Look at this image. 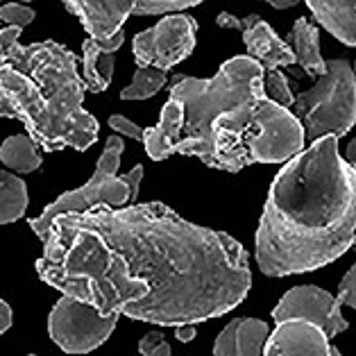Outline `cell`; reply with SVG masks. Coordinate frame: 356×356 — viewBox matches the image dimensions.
<instances>
[{
	"instance_id": "obj_24",
	"label": "cell",
	"mask_w": 356,
	"mask_h": 356,
	"mask_svg": "<svg viewBox=\"0 0 356 356\" xmlns=\"http://www.w3.org/2000/svg\"><path fill=\"white\" fill-rule=\"evenodd\" d=\"M34 10L28 5H21V3H7L0 7V21L5 25H14V28H25L28 23L34 21Z\"/></svg>"
},
{
	"instance_id": "obj_23",
	"label": "cell",
	"mask_w": 356,
	"mask_h": 356,
	"mask_svg": "<svg viewBox=\"0 0 356 356\" xmlns=\"http://www.w3.org/2000/svg\"><path fill=\"white\" fill-rule=\"evenodd\" d=\"M266 95H268V100H273L275 105H280L284 109H293L295 105V95L289 86V80L282 75V71L266 73Z\"/></svg>"
},
{
	"instance_id": "obj_15",
	"label": "cell",
	"mask_w": 356,
	"mask_h": 356,
	"mask_svg": "<svg viewBox=\"0 0 356 356\" xmlns=\"http://www.w3.org/2000/svg\"><path fill=\"white\" fill-rule=\"evenodd\" d=\"M243 43L248 48V57L257 59L264 66V71H280V66L298 64L291 46L284 39L277 37V32L264 19H259L252 28L243 34Z\"/></svg>"
},
{
	"instance_id": "obj_18",
	"label": "cell",
	"mask_w": 356,
	"mask_h": 356,
	"mask_svg": "<svg viewBox=\"0 0 356 356\" xmlns=\"http://www.w3.org/2000/svg\"><path fill=\"white\" fill-rule=\"evenodd\" d=\"M286 43L291 46L295 59L302 66V71L309 77H325L327 75V59L320 55V28L307 19L293 23V30L286 37Z\"/></svg>"
},
{
	"instance_id": "obj_5",
	"label": "cell",
	"mask_w": 356,
	"mask_h": 356,
	"mask_svg": "<svg viewBox=\"0 0 356 356\" xmlns=\"http://www.w3.org/2000/svg\"><path fill=\"white\" fill-rule=\"evenodd\" d=\"M257 59L238 55L225 62L211 80L175 75L170 84V98L184 105V134L175 145V154L197 157L207 161L211 145V125L216 118L248 100L264 98L266 77Z\"/></svg>"
},
{
	"instance_id": "obj_16",
	"label": "cell",
	"mask_w": 356,
	"mask_h": 356,
	"mask_svg": "<svg viewBox=\"0 0 356 356\" xmlns=\"http://www.w3.org/2000/svg\"><path fill=\"white\" fill-rule=\"evenodd\" d=\"M184 105L177 100H168L161 109V120L159 125L145 129V154L152 161H163L170 154H175V145L181 141L184 134Z\"/></svg>"
},
{
	"instance_id": "obj_11",
	"label": "cell",
	"mask_w": 356,
	"mask_h": 356,
	"mask_svg": "<svg viewBox=\"0 0 356 356\" xmlns=\"http://www.w3.org/2000/svg\"><path fill=\"white\" fill-rule=\"evenodd\" d=\"M264 356H341L329 336L307 320H286L275 327Z\"/></svg>"
},
{
	"instance_id": "obj_10",
	"label": "cell",
	"mask_w": 356,
	"mask_h": 356,
	"mask_svg": "<svg viewBox=\"0 0 356 356\" xmlns=\"http://www.w3.org/2000/svg\"><path fill=\"white\" fill-rule=\"evenodd\" d=\"M273 320L277 325L286 323V320H307L311 325H318L329 338H336L350 327L343 316L341 302L318 286L291 289L273 309Z\"/></svg>"
},
{
	"instance_id": "obj_8",
	"label": "cell",
	"mask_w": 356,
	"mask_h": 356,
	"mask_svg": "<svg viewBox=\"0 0 356 356\" xmlns=\"http://www.w3.org/2000/svg\"><path fill=\"white\" fill-rule=\"evenodd\" d=\"M118 318L120 316H102L91 304L62 295L48 316V334L66 354H89L107 343Z\"/></svg>"
},
{
	"instance_id": "obj_29",
	"label": "cell",
	"mask_w": 356,
	"mask_h": 356,
	"mask_svg": "<svg viewBox=\"0 0 356 356\" xmlns=\"http://www.w3.org/2000/svg\"><path fill=\"white\" fill-rule=\"evenodd\" d=\"M14 323V311L12 307L7 304V300L0 302V332H7Z\"/></svg>"
},
{
	"instance_id": "obj_1",
	"label": "cell",
	"mask_w": 356,
	"mask_h": 356,
	"mask_svg": "<svg viewBox=\"0 0 356 356\" xmlns=\"http://www.w3.org/2000/svg\"><path fill=\"white\" fill-rule=\"evenodd\" d=\"M37 273L102 316L161 327L204 323L236 309L252 286L248 252L163 202L98 207L57 218Z\"/></svg>"
},
{
	"instance_id": "obj_7",
	"label": "cell",
	"mask_w": 356,
	"mask_h": 356,
	"mask_svg": "<svg viewBox=\"0 0 356 356\" xmlns=\"http://www.w3.org/2000/svg\"><path fill=\"white\" fill-rule=\"evenodd\" d=\"M293 116L311 143L325 136H345L356 125V75L343 57L327 59V75L309 91L295 95Z\"/></svg>"
},
{
	"instance_id": "obj_20",
	"label": "cell",
	"mask_w": 356,
	"mask_h": 356,
	"mask_svg": "<svg viewBox=\"0 0 356 356\" xmlns=\"http://www.w3.org/2000/svg\"><path fill=\"white\" fill-rule=\"evenodd\" d=\"M28 186L12 172H0V222L10 225L21 220L28 211Z\"/></svg>"
},
{
	"instance_id": "obj_4",
	"label": "cell",
	"mask_w": 356,
	"mask_h": 356,
	"mask_svg": "<svg viewBox=\"0 0 356 356\" xmlns=\"http://www.w3.org/2000/svg\"><path fill=\"white\" fill-rule=\"evenodd\" d=\"M304 141L307 134L293 111L264 95L216 118L204 166L236 175L252 163H289L304 150Z\"/></svg>"
},
{
	"instance_id": "obj_17",
	"label": "cell",
	"mask_w": 356,
	"mask_h": 356,
	"mask_svg": "<svg viewBox=\"0 0 356 356\" xmlns=\"http://www.w3.org/2000/svg\"><path fill=\"white\" fill-rule=\"evenodd\" d=\"M307 7L320 28L345 46L356 48V0H309Z\"/></svg>"
},
{
	"instance_id": "obj_21",
	"label": "cell",
	"mask_w": 356,
	"mask_h": 356,
	"mask_svg": "<svg viewBox=\"0 0 356 356\" xmlns=\"http://www.w3.org/2000/svg\"><path fill=\"white\" fill-rule=\"evenodd\" d=\"M166 73L157 68H136L134 80L120 91V100H147L166 86Z\"/></svg>"
},
{
	"instance_id": "obj_2",
	"label": "cell",
	"mask_w": 356,
	"mask_h": 356,
	"mask_svg": "<svg viewBox=\"0 0 356 356\" xmlns=\"http://www.w3.org/2000/svg\"><path fill=\"white\" fill-rule=\"evenodd\" d=\"M356 248V168L325 136L275 177L257 229V264L268 277L318 270Z\"/></svg>"
},
{
	"instance_id": "obj_26",
	"label": "cell",
	"mask_w": 356,
	"mask_h": 356,
	"mask_svg": "<svg viewBox=\"0 0 356 356\" xmlns=\"http://www.w3.org/2000/svg\"><path fill=\"white\" fill-rule=\"evenodd\" d=\"M336 300L341 302V307H352V309H356V264L343 277L341 286H338Z\"/></svg>"
},
{
	"instance_id": "obj_34",
	"label": "cell",
	"mask_w": 356,
	"mask_h": 356,
	"mask_svg": "<svg viewBox=\"0 0 356 356\" xmlns=\"http://www.w3.org/2000/svg\"><path fill=\"white\" fill-rule=\"evenodd\" d=\"M354 73H356V64H354Z\"/></svg>"
},
{
	"instance_id": "obj_3",
	"label": "cell",
	"mask_w": 356,
	"mask_h": 356,
	"mask_svg": "<svg viewBox=\"0 0 356 356\" xmlns=\"http://www.w3.org/2000/svg\"><path fill=\"white\" fill-rule=\"evenodd\" d=\"M77 66L80 57L57 41L0 50V114L21 120L43 152H82L98 141Z\"/></svg>"
},
{
	"instance_id": "obj_33",
	"label": "cell",
	"mask_w": 356,
	"mask_h": 356,
	"mask_svg": "<svg viewBox=\"0 0 356 356\" xmlns=\"http://www.w3.org/2000/svg\"><path fill=\"white\" fill-rule=\"evenodd\" d=\"M28 356H37V354H28Z\"/></svg>"
},
{
	"instance_id": "obj_14",
	"label": "cell",
	"mask_w": 356,
	"mask_h": 356,
	"mask_svg": "<svg viewBox=\"0 0 356 356\" xmlns=\"http://www.w3.org/2000/svg\"><path fill=\"white\" fill-rule=\"evenodd\" d=\"M125 41V32L120 30L116 37H111L107 41H95V39H86L82 43V80H84V89L91 93H102L109 89L111 84V75H114V66H116V57L114 53L123 46Z\"/></svg>"
},
{
	"instance_id": "obj_32",
	"label": "cell",
	"mask_w": 356,
	"mask_h": 356,
	"mask_svg": "<svg viewBox=\"0 0 356 356\" xmlns=\"http://www.w3.org/2000/svg\"><path fill=\"white\" fill-rule=\"evenodd\" d=\"M293 5H295V0H284V3H280V0H270V7H275V10H289Z\"/></svg>"
},
{
	"instance_id": "obj_25",
	"label": "cell",
	"mask_w": 356,
	"mask_h": 356,
	"mask_svg": "<svg viewBox=\"0 0 356 356\" xmlns=\"http://www.w3.org/2000/svg\"><path fill=\"white\" fill-rule=\"evenodd\" d=\"M138 352L143 356H172L170 345L163 341L161 332H150L138 341Z\"/></svg>"
},
{
	"instance_id": "obj_12",
	"label": "cell",
	"mask_w": 356,
	"mask_h": 356,
	"mask_svg": "<svg viewBox=\"0 0 356 356\" xmlns=\"http://www.w3.org/2000/svg\"><path fill=\"white\" fill-rule=\"evenodd\" d=\"M64 7L82 21L91 39L107 41L123 30L134 12V0H66Z\"/></svg>"
},
{
	"instance_id": "obj_31",
	"label": "cell",
	"mask_w": 356,
	"mask_h": 356,
	"mask_svg": "<svg viewBox=\"0 0 356 356\" xmlns=\"http://www.w3.org/2000/svg\"><path fill=\"white\" fill-rule=\"evenodd\" d=\"M345 154H347V157H345L347 163H350L352 168H356V138H354L350 145H347V152Z\"/></svg>"
},
{
	"instance_id": "obj_9",
	"label": "cell",
	"mask_w": 356,
	"mask_h": 356,
	"mask_svg": "<svg viewBox=\"0 0 356 356\" xmlns=\"http://www.w3.org/2000/svg\"><path fill=\"white\" fill-rule=\"evenodd\" d=\"M197 21L186 14H170L132 41L136 68H157L168 73L172 66L184 62L195 50Z\"/></svg>"
},
{
	"instance_id": "obj_6",
	"label": "cell",
	"mask_w": 356,
	"mask_h": 356,
	"mask_svg": "<svg viewBox=\"0 0 356 356\" xmlns=\"http://www.w3.org/2000/svg\"><path fill=\"white\" fill-rule=\"evenodd\" d=\"M125 150V143L120 134H114L107 138L105 150H102L98 163H95V172L93 177L86 181L84 186L68 191V193L59 195L53 204H48L46 209L41 211L37 218H30L28 225L32 232L37 234L41 241H46L50 227L57 218L68 213H86L91 209H98V207H123L127 202H134L138 195V186H141L143 179V163H136V166L127 172V175L118 177V166H120V154Z\"/></svg>"
},
{
	"instance_id": "obj_30",
	"label": "cell",
	"mask_w": 356,
	"mask_h": 356,
	"mask_svg": "<svg viewBox=\"0 0 356 356\" xmlns=\"http://www.w3.org/2000/svg\"><path fill=\"white\" fill-rule=\"evenodd\" d=\"M175 336H177L179 343H191L197 334H195L193 325H181V327H175Z\"/></svg>"
},
{
	"instance_id": "obj_28",
	"label": "cell",
	"mask_w": 356,
	"mask_h": 356,
	"mask_svg": "<svg viewBox=\"0 0 356 356\" xmlns=\"http://www.w3.org/2000/svg\"><path fill=\"white\" fill-rule=\"evenodd\" d=\"M23 28H14V25H7V28L0 30V50H7L19 43Z\"/></svg>"
},
{
	"instance_id": "obj_19",
	"label": "cell",
	"mask_w": 356,
	"mask_h": 356,
	"mask_svg": "<svg viewBox=\"0 0 356 356\" xmlns=\"http://www.w3.org/2000/svg\"><path fill=\"white\" fill-rule=\"evenodd\" d=\"M41 147L28 134H14L5 138L0 147V161L16 172H34L41 168Z\"/></svg>"
},
{
	"instance_id": "obj_13",
	"label": "cell",
	"mask_w": 356,
	"mask_h": 356,
	"mask_svg": "<svg viewBox=\"0 0 356 356\" xmlns=\"http://www.w3.org/2000/svg\"><path fill=\"white\" fill-rule=\"evenodd\" d=\"M270 329L264 320L234 318L216 338L213 356H264Z\"/></svg>"
},
{
	"instance_id": "obj_27",
	"label": "cell",
	"mask_w": 356,
	"mask_h": 356,
	"mask_svg": "<svg viewBox=\"0 0 356 356\" xmlns=\"http://www.w3.org/2000/svg\"><path fill=\"white\" fill-rule=\"evenodd\" d=\"M107 123H109V127L114 129V132H118L120 136H129V138H134V141H141V143H143L145 129H143V127H138L136 123H132L129 118L120 116V114H114V116H109Z\"/></svg>"
},
{
	"instance_id": "obj_22",
	"label": "cell",
	"mask_w": 356,
	"mask_h": 356,
	"mask_svg": "<svg viewBox=\"0 0 356 356\" xmlns=\"http://www.w3.org/2000/svg\"><path fill=\"white\" fill-rule=\"evenodd\" d=\"M200 5V0H134V16H154V14H172Z\"/></svg>"
}]
</instances>
